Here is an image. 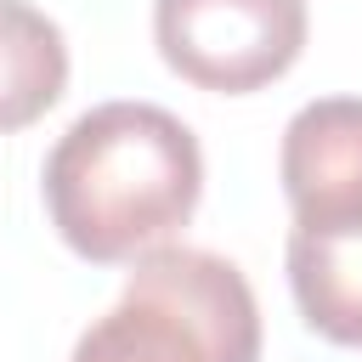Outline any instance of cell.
Here are the masks:
<instances>
[{"label": "cell", "mask_w": 362, "mask_h": 362, "mask_svg": "<svg viewBox=\"0 0 362 362\" xmlns=\"http://www.w3.org/2000/svg\"><path fill=\"white\" fill-rule=\"evenodd\" d=\"M305 0H153V45L170 74L215 96L283 79L305 51Z\"/></svg>", "instance_id": "obj_3"}, {"label": "cell", "mask_w": 362, "mask_h": 362, "mask_svg": "<svg viewBox=\"0 0 362 362\" xmlns=\"http://www.w3.org/2000/svg\"><path fill=\"white\" fill-rule=\"evenodd\" d=\"M68 90V40L62 28L28 6L0 0V136L45 119Z\"/></svg>", "instance_id": "obj_6"}, {"label": "cell", "mask_w": 362, "mask_h": 362, "mask_svg": "<svg viewBox=\"0 0 362 362\" xmlns=\"http://www.w3.org/2000/svg\"><path fill=\"white\" fill-rule=\"evenodd\" d=\"M130 266L68 362H260V305L226 255L164 243Z\"/></svg>", "instance_id": "obj_2"}, {"label": "cell", "mask_w": 362, "mask_h": 362, "mask_svg": "<svg viewBox=\"0 0 362 362\" xmlns=\"http://www.w3.org/2000/svg\"><path fill=\"white\" fill-rule=\"evenodd\" d=\"M40 187L57 238L79 260L124 266L175 243L192 221L204 198V153L170 107L102 102L57 136Z\"/></svg>", "instance_id": "obj_1"}, {"label": "cell", "mask_w": 362, "mask_h": 362, "mask_svg": "<svg viewBox=\"0 0 362 362\" xmlns=\"http://www.w3.org/2000/svg\"><path fill=\"white\" fill-rule=\"evenodd\" d=\"M294 226L362 221V96H317L283 124L277 153Z\"/></svg>", "instance_id": "obj_4"}, {"label": "cell", "mask_w": 362, "mask_h": 362, "mask_svg": "<svg viewBox=\"0 0 362 362\" xmlns=\"http://www.w3.org/2000/svg\"><path fill=\"white\" fill-rule=\"evenodd\" d=\"M288 288L311 334L328 345H362V221L294 226Z\"/></svg>", "instance_id": "obj_5"}]
</instances>
